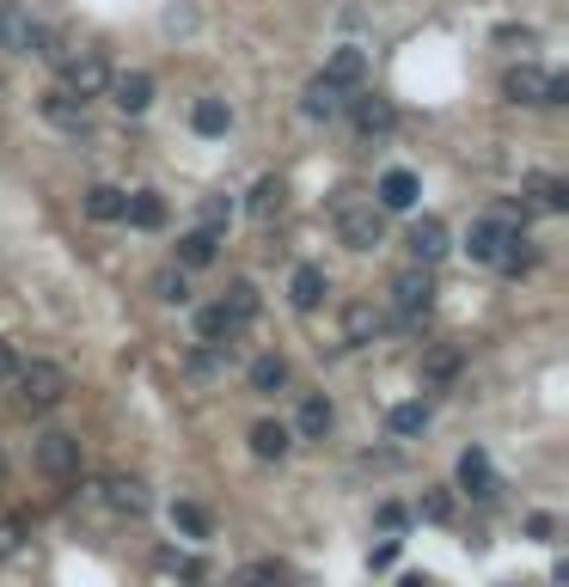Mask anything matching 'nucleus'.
Segmentation results:
<instances>
[{"mask_svg": "<svg viewBox=\"0 0 569 587\" xmlns=\"http://www.w3.org/2000/svg\"><path fill=\"white\" fill-rule=\"evenodd\" d=\"M7 386L19 391V405H25V410H55V405L67 398V367L31 355V361L13 367V379H7Z\"/></svg>", "mask_w": 569, "mask_h": 587, "instance_id": "f257e3e1", "label": "nucleus"}, {"mask_svg": "<svg viewBox=\"0 0 569 587\" xmlns=\"http://www.w3.org/2000/svg\"><path fill=\"white\" fill-rule=\"evenodd\" d=\"M515 221H527V209H503V214H477L472 233H465V251H472L477 263H496L508 251V239H515Z\"/></svg>", "mask_w": 569, "mask_h": 587, "instance_id": "f03ea898", "label": "nucleus"}, {"mask_svg": "<svg viewBox=\"0 0 569 587\" xmlns=\"http://www.w3.org/2000/svg\"><path fill=\"white\" fill-rule=\"evenodd\" d=\"M62 86L74 92V98H105V86H110V62H105V50H74V55H62Z\"/></svg>", "mask_w": 569, "mask_h": 587, "instance_id": "7ed1b4c3", "label": "nucleus"}, {"mask_svg": "<svg viewBox=\"0 0 569 587\" xmlns=\"http://www.w3.org/2000/svg\"><path fill=\"white\" fill-rule=\"evenodd\" d=\"M435 306V282H429V263H411V270L392 275V313L398 325H417V318Z\"/></svg>", "mask_w": 569, "mask_h": 587, "instance_id": "20e7f679", "label": "nucleus"}, {"mask_svg": "<svg viewBox=\"0 0 569 587\" xmlns=\"http://www.w3.org/2000/svg\"><path fill=\"white\" fill-rule=\"evenodd\" d=\"M337 239H344L349 251H373L386 239V209L380 202H344V209H337Z\"/></svg>", "mask_w": 569, "mask_h": 587, "instance_id": "39448f33", "label": "nucleus"}, {"mask_svg": "<svg viewBox=\"0 0 569 587\" xmlns=\"http://www.w3.org/2000/svg\"><path fill=\"white\" fill-rule=\"evenodd\" d=\"M31 459H38V471L43 478H80V441L67 429H50V434H38V447H31Z\"/></svg>", "mask_w": 569, "mask_h": 587, "instance_id": "423d86ee", "label": "nucleus"}, {"mask_svg": "<svg viewBox=\"0 0 569 587\" xmlns=\"http://www.w3.org/2000/svg\"><path fill=\"white\" fill-rule=\"evenodd\" d=\"M38 111H43V123H50V129H62V135H86V98H74L67 86L43 92Z\"/></svg>", "mask_w": 569, "mask_h": 587, "instance_id": "0eeeda50", "label": "nucleus"}, {"mask_svg": "<svg viewBox=\"0 0 569 587\" xmlns=\"http://www.w3.org/2000/svg\"><path fill=\"white\" fill-rule=\"evenodd\" d=\"M520 209H539V214H563L569 209V184L563 178H551V171H539V178H527L520 184Z\"/></svg>", "mask_w": 569, "mask_h": 587, "instance_id": "6e6552de", "label": "nucleus"}, {"mask_svg": "<svg viewBox=\"0 0 569 587\" xmlns=\"http://www.w3.org/2000/svg\"><path fill=\"white\" fill-rule=\"evenodd\" d=\"M110 98H117V111L123 117H141L147 105H154V74H141V67H135V74H110Z\"/></svg>", "mask_w": 569, "mask_h": 587, "instance_id": "1a4fd4ad", "label": "nucleus"}, {"mask_svg": "<svg viewBox=\"0 0 569 587\" xmlns=\"http://www.w3.org/2000/svg\"><path fill=\"white\" fill-rule=\"evenodd\" d=\"M344 92H349V86H337V80H325V74H318L313 86L301 92V111H306L313 123H331V117H344V105H349Z\"/></svg>", "mask_w": 569, "mask_h": 587, "instance_id": "9d476101", "label": "nucleus"}, {"mask_svg": "<svg viewBox=\"0 0 569 587\" xmlns=\"http://www.w3.org/2000/svg\"><path fill=\"white\" fill-rule=\"evenodd\" d=\"M503 92L515 98V105H545V98H551V74H545V67H533V62H520V67H508Z\"/></svg>", "mask_w": 569, "mask_h": 587, "instance_id": "9b49d317", "label": "nucleus"}, {"mask_svg": "<svg viewBox=\"0 0 569 587\" xmlns=\"http://www.w3.org/2000/svg\"><path fill=\"white\" fill-rule=\"evenodd\" d=\"M349 117H356V129L361 135H386L398 123V111H392V98H380V92H361V98H349Z\"/></svg>", "mask_w": 569, "mask_h": 587, "instance_id": "f8f14e48", "label": "nucleus"}, {"mask_svg": "<svg viewBox=\"0 0 569 587\" xmlns=\"http://www.w3.org/2000/svg\"><path fill=\"white\" fill-rule=\"evenodd\" d=\"M380 331H386V313H380L373 301H349V306H344V343H349V349L373 343Z\"/></svg>", "mask_w": 569, "mask_h": 587, "instance_id": "ddd939ff", "label": "nucleus"}, {"mask_svg": "<svg viewBox=\"0 0 569 587\" xmlns=\"http://www.w3.org/2000/svg\"><path fill=\"white\" fill-rule=\"evenodd\" d=\"M31 31H38V19H31L19 0H0V50L31 55Z\"/></svg>", "mask_w": 569, "mask_h": 587, "instance_id": "4468645a", "label": "nucleus"}, {"mask_svg": "<svg viewBox=\"0 0 569 587\" xmlns=\"http://www.w3.org/2000/svg\"><path fill=\"white\" fill-rule=\"evenodd\" d=\"M98 490H105V509L110 514H129V521H141V514H147V483L141 478H105Z\"/></svg>", "mask_w": 569, "mask_h": 587, "instance_id": "2eb2a0df", "label": "nucleus"}, {"mask_svg": "<svg viewBox=\"0 0 569 587\" xmlns=\"http://www.w3.org/2000/svg\"><path fill=\"white\" fill-rule=\"evenodd\" d=\"M325 294H331V282H325V270H318V263H301V270L288 275V301L301 306V313H318V306H325Z\"/></svg>", "mask_w": 569, "mask_h": 587, "instance_id": "dca6fc26", "label": "nucleus"}, {"mask_svg": "<svg viewBox=\"0 0 569 587\" xmlns=\"http://www.w3.org/2000/svg\"><path fill=\"white\" fill-rule=\"evenodd\" d=\"M239 331H245V325H239V318L226 313L221 301H214V306H202V313H197V337L209 343V349H233V337H239Z\"/></svg>", "mask_w": 569, "mask_h": 587, "instance_id": "f3484780", "label": "nucleus"}, {"mask_svg": "<svg viewBox=\"0 0 569 587\" xmlns=\"http://www.w3.org/2000/svg\"><path fill=\"white\" fill-rule=\"evenodd\" d=\"M460 490H465V496H477V502L496 496V471H491V459L477 453V447H465V453H460Z\"/></svg>", "mask_w": 569, "mask_h": 587, "instance_id": "a211bd4d", "label": "nucleus"}, {"mask_svg": "<svg viewBox=\"0 0 569 587\" xmlns=\"http://www.w3.org/2000/svg\"><path fill=\"white\" fill-rule=\"evenodd\" d=\"M123 221L141 227V233H159V227H166V196H159V190H135V196H123Z\"/></svg>", "mask_w": 569, "mask_h": 587, "instance_id": "6ab92c4d", "label": "nucleus"}, {"mask_svg": "<svg viewBox=\"0 0 569 587\" xmlns=\"http://www.w3.org/2000/svg\"><path fill=\"white\" fill-rule=\"evenodd\" d=\"M214 258H221V233H209V227H190L178 239V270H209Z\"/></svg>", "mask_w": 569, "mask_h": 587, "instance_id": "aec40b11", "label": "nucleus"}, {"mask_svg": "<svg viewBox=\"0 0 569 587\" xmlns=\"http://www.w3.org/2000/svg\"><path fill=\"white\" fill-rule=\"evenodd\" d=\"M411 258L417 263H441V258H447V227H441L435 214H423V221L411 227Z\"/></svg>", "mask_w": 569, "mask_h": 587, "instance_id": "412c9836", "label": "nucleus"}, {"mask_svg": "<svg viewBox=\"0 0 569 587\" xmlns=\"http://www.w3.org/2000/svg\"><path fill=\"white\" fill-rule=\"evenodd\" d=\"M380 209H417V171H404V166H392L380 178Z\"/></svg>", "mask_w": 569, "mask_h": 587, "instance_id": "4be33fe9", "label": "nucleus"}, {"mask_svg": "<svg viewBox=\"0 0 569 587\" xmlns=\"http://www.w3.org/2000/svg\"><path fill=\"white\" fill-rule=\"evenodd\" d=\"M288 447H294V429H288V422H276V417L252 422V453H257V459H282Z\"/></svg>", "mask_w": 569, "mask_h": 587, "instance_id": "5701e85b", "label": "nucleus"}, {"mask_svg": "<svg viewBox=\"0 0 569 587\" xmlns=\"http://www.w3.org/2000/svg\"><path fill=\"white\" fill-rule=\"evenodd\" d=\"M282 202H288V184H282V178H257V184H252V202H245V214H252V221H276Z\"/></svg>", "mask_w": 569, "mask_h": 587, "instance_id": "b1692460", "label": "nucleus"}, {"mask_svg": "<svg viewBox=\"0 0 569 587\" xmlns=\"http://www.w3.org/2000/svg\"><path fill=\"white\" fill-rule=\"evenodd\" d=\"M331 422H337L331 398H318V391H306V398H301V434H306V441H325V434H331Z\"/></svg>", "mask_w": 569, "mask_h": 587, "instance_id": "393cba45", "label": "nucleus"}, {"mask_svg": "<svg viewBox=\"0 0 569 587\" xmlns=\"http://www.w3.org/2000/svg\"><path fill=\"white\" fill-rule=\"evenodd\" d=\"M361 74H368V55H361L356 43L331 50V62H325V80H337V86H361Z\"/></svg>", "mask_w": 569, "mask_h": 587, "instance_id": "a878e982", "label": "nucleus"}, {"mask_svg": "<svg viewBox=\"0 0 569 587\" xmlns=\"http://www.w3.org/2000/svg\"><path fill=\"white\" fill-rule=\"evenodd\" d=\"M190 129H197V135H226V129H233L226 98H197V105H190Z\"/></svg>", "mask_w": 569, "mask_h": 587, "instance_id": "bb28decb", "label": "nucleus"}, {"mask_svg": "<svg viewBox=\"0 0 569 587\" xmlns=\"http://www.w3.org/2000/svg\"><path fill=\"white\" fill-rule=\"evenodd\" d=\"M245 379H252V391H264V398H276V391L288 386V361H282V355H257V361L245 367Z\"/></svg>", "mask_w": 569, "mask_h": 587, "instance_id": "cd10ccee", "label": "nucleus"}, {"mask_svg": "<svg viewBox=\"0 0 569 587\" xmlns=\"http://www.w3.org/2000/svg\"><path fill=\"white\" fill-rule=\"evenodd\" d=\"M172 526L185 538H197V545H202V538H214V514L202 509V502H172Z\"/></svg>", "mask_w": 569, "mask_h": 587, "instance_id": "c85d7f7f", "label": "nucleus"}, {"mask_svg": "<svg viewBox=\"0 0 569 587\" xmlns=\"http://www.w3.org/2000/svg\"><path fill=\"white\" fill-rule=\"evenodd\" d=\"M123 196L129 190H117V184H93V190H86V214H93V221H123Z\"/></svg>", "mask_w": 569, "mask_h": 587, "instance_id": "c756f323", "label": "nucleus"}, {"mask_svg": "<svg viewBox=\"0 0 569 587\" xmlns=\"http://www.w3.org/2000/svg\"><path fill=\"white\" fill-rule=\"evenodd\" d=\"M221 306L239 318V325H252V318H257V306H264V301H257V287L245 282V275H239V282H226V301H221Z\"/></svg>", "mask_w": 569, "mask_h": 587, "instance_id": "7c9ffc66", "label": "nucleus"}, {"mask_svg": "<svg viewBox=\"0 0 569 587\" xmlns=\"http://www.w3.org/2000/svg\"><path fill=\"white\" fill-rule=\"evenodd\" d=\"M154 294H159L166 306H185V301H190V270H178V263H172V270H159V275H154Z\"/></svg>", "mask_w": 569, "mask_h": 587, "instance_id": "2f4dec72", "label": "nucleus"}, {"mask_svg": "<svg viewBox=\"0 0 569 587\" xmlns=\"http://www.w3.org/2000/svg\"><path fill=\"white\" fill-rule=\"evenodd\" d=\"M447 379H460V349H429L423 386H447Z\"/></svg>", "mask_w": 569, "mask_h": 587, "instance_id": "473e14b6", "label": "nucleus"}, {"mask_svg": "<svg viewBox=\"0 0 569 587\" xmlns=\"http://www.w3.org/2000/svg\"><path fill=\"white\" fill-rule=\"evenodd\" d=\"M386 422H392V434H423L429 429V405H423V398H411V405H398Z\"/></svg>", "mask_w": 569, "mask_h": 587, "instance_id": "72a5a7b5", "label": "nucleus"}, {"mask_svg": "<svg viewBox=\"0 0 569 587\" xmlns=\"http://www.w3.org/2000/svg\"><path fill=\"white\" fill-rule=\"evenodd\" d=\"M233 587H282V569H276V563H245Z\"/></svg>", "mask_w": 569, "mask_h": 587, "instance_id": "f704fd0d", "label": "nucleus"}, {"mask_svg": "<svg viewBox=\"0 0 569 587\" xmlns=\"http://www.w3.org/2000/svg\"><path fill=\"white\" fill-rule=\"evenodd\" d=\"M226 221H233V202H226V196H202V227H209V233H226Z\"/></svg>", "mask_w": 569, "mask_h": 587, "instance_id": "c9c22d12", "label": "nucleus"}, {"mask_svg": "<svg viewBox=\"0 0 569 587\" xmlns=\"http://www.w3.org/2000/svg\"><path fill=\"white\" fill-rule=\"evenodd\" d=\"M423 521H453V496H447V490H429V496H423Z\"/></svg>", "mask_w": 569, "mask_h": 587, "instance_id": "e433bc0d", "label": "nucleus"}, {"mask_svg": "<svg viewBox=\"0 0 569 587\" xmlns=\"http://www.w3.org/2000/svg\"><path fill=\"white\" fill-rule=\"evenodd\" d=\"M19 545H25V526H19V521H0V563L13 557Z\"/></svg>", "mask_w": 569, "mask_h": 587, "instance_id": "4c0bfd02", "label": "nucleus"}, {"mask_svg": "<svg viewBox=\"0 0 569 587\" xmlns=\"http://www.w3.org/2000/svg\"><path fill=\"white\" fill-rule=\"evenodd\" d=\"M13 367H19V349H13V343H0V386L13 379Z\"/></svg>", "mask_w": 569, "mask_h": 587, "instance_id": "58836bf2", "label": "nucleus"}, {"mask_svg": "<svg viewBox=\"0 0 569 587\" xmlns=\"http://www.w3.org/2000/svg\"><path fill=\"white\" fill-rule=\"evenodd\" d=\"M545 105H569V80L563 74H551V98H545Z\"/></svg>", "mask_w": 569, "mask_h": 587, "instance_id": "ea45409f", "label": "nucleus"}, {"mask_svg": "<svg viewBox=\"0 0 569 587\" xmlns=\"http://www.w3.org/2000/svg\"><path fill=\"white\" fill-rule=\"evenodd\" d=\"M0 483H7V453H0Z\"/></svg>", "mask_w": 569, "mask_h": 587, "instance_id": "a19ab883", "label": "nucleus"}]
</instances>
